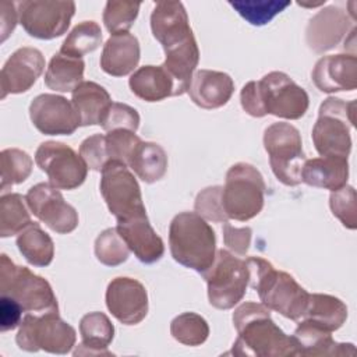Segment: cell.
<instances>
[{"instance_id":"1","label":"cell","mask_w":357,"mask_h":357,"mask_svg":"<svg viewBox=\"0 0 357 357\" xmlns=\"http://www.w3.org/2000/svg\"><path fill=\"white\" fill-rule=\"evenodd\" d=\"M153 38L162 45L166 60L162 64L174 81V93L188 91L199 61V49L181 1H158L151 14Z\"/></svg>"},{"instance_id":"2","label":"cell","mask_w":357,"mask_h":357,"mask_svg":"<svg viewBox=\"0 0 357 357\" xmlns=\"http://www.w3.org/2000/svg\"><path fill=\"white\" fill-rule=\"evenodd\" d=\"M233 324L238 335L231 349L234 356H298L293 336H287L272 321L269 308L264 304H241L233 314Z\"/></svg>"},{"instance_id":"3","label":"cell","mask_w":357,"mask_h":357,"mask_svg":"<svg viewBox=\"0 0 357 357\" xmlns=\"http://www.w3.org/2000/svg\"><path fill=\"white\" fill-rule=\"evenodd\" d=\"M240 102L244 112L252 117L273 114L297 120L308 110L310 98L287 74L272 71L259 81L247 82L241 89Z\"/></svg>"},{"instance_id":"4","label":"cell","mask_w":357,"mask_h":357,"mask_svg":"<svg viewBox=\"0 0 357 357\" xmlns=\"http://www.w3.org/2000/svg\"><path fill=\"white\" fill-rule=\"evenodd\" d=\"M245 264L250 272L248 284L257 290L265 307L291 321L303 318L310 293L291 275L276 271L271 262L259 257H250Z\"/></svg>"},{"instance_id":"5","label":"cell","mask_w":357,"mask_h":357,"mask_svg":"<svg viewBox=\"0 0 357 357\" xmlns=\"http://www.w3.org/2000/svg\"><path fill=\"white\" fill-rule=\"evenodd\" d=\"M170 254L180 265L204 273L216 257L213 229L195 212L176 215L169 227Z\"/></svg>"},{"instance_id":"6","label":"cell","mask_w":357,"mask_h":357,"mask_svg":"<svg viewBox=\"0 0 357 357\" xmlns=\"http://www.w3.org/2000/svg\"><path fill=\"white\" fill-rule=\"evenodd\" d=\"M0 293L17 301L24 312H59L50 283L28 268L15 265L6 254L0 257Z\"/></svg>"},{"instance_id":"7","label":"cell","mask_w":357,"mask_h":357,"mask_svg":"<svg viewBox=\"0 0 357 357\" xmlns=\"http://www.w3.org/2000/svg\"><path fill=\"white\" fill-rule=\"evenodd\" d=\"M356 120V100L344 102L329 96L318 112L312 128V142L321 156L346 158L351 151L350 128Z\"/></svg>"},{"instance_id":"8","label":"cell","mask_w":357,"mask_h":357,"mask_svg":"<svg viewBox=\"0 0 357 357\" xmlns=\"http://www.w3.org/2000/svg\"><path fill=\"white\" fill-rule=\"evenodd\" d=\"M265 181L257 167L238 162L227 173L222 188V205L226 216L245 222L257 216L264 208Z\"/></svg>"},{"instance_id":"9","label":"cell","mask_w":357,"mask_h":357,"mask_svg":"<svg viewBox=\"0 0 357 357\" xmlns=\"http://www.w3.org/2000/svg\"><path fill=\"white\" fill-rule=\"evenodd\" d=\"M264 146L276 178L289 187L298 185L307 160L300 131L290 123H273L264 132Z\"/></svg>"},{"instance_id":"10","label":"cell","mask_w":357,"mask_h":357,"mask_svg":"<svg viewBox=\"0 0 357 357\" xmlns=\"http://www.w3.org/2000/svg\"><path fill=\"white\" fill-rule=\"evenodd\" d=\"M202 276L208 284L209 303L218 310H230L241 301L250 282L245 261L223 248L216 251L213 264Z\"/></svg>"},{"instance_id":"11","label":"cell","mask_w":357,"mask_h":357,"mask_svg":"<svg viewBox=\"0 0 357 357\" xmlns=\"http://www.w3.org/2000/svg\"><path fill=\"white\" fill-rule=\"evenodd\" d=\"M75 329L64 322L59 312H28L20 324L15 342L25 351L39 349L53 354H67L75 344Z\"/></svg>"},{"instance_id":"12","label":"cell","mask_w":357,"mask_h":357,"mask_svg":"<svg viewBox=\"0 0 357 357\" xmlns=\"http://www.w3.org/2000/svg\"><path fill=\"white\" fill-rule=\"evenodd\" d=\"M100 173V194L117 222L146 215L138 181L126 163L110 160Z\"/></svg>"},{"instance_id":"13","label":"cell","mask_w":357,"mask_h":357,"mask_svg":"<svg viewBox=\"0 0 357 357\" xmlns=\"http://www.w3.org/2000/svg\"><path fill=\"white\" fill-rule=\"evenodd\" d=\"M17 10L20 24L29 36L49 40L67 32L75 13V3L24 0L17 3Z\"/></svg>"},{"instance_id":"14","label":"cell","mask_w":357,"mask_h":357,"mask_svg":"<svg viewBox=\"0 0 357 357\" xmlns=\"http://www.w3.org/2000/svg\"><path fill=\"white\" fill-rule=\"evenodd\" d=\"M38 167L49 177V183L59 190L79 187L88 174V166L71 146L57 142H42L35 152Z\"/></svg>"},{"instance_id":"15","label":"cell","mask_w":357,"mask_h":357,"mask_svg":"<svg viewBox=\"0 0 357 357\" xmlns=\"http://www.w3.org/2000/svg\"><path fill=\"white\" fill-rule=\"evenodd\" d=\"M25 201L31 212L59 234L71 233L78 226L75 208L67 204L59 188L50 183L32 185L25 195Z\"/></svg>"},{"instance_id":"16","label":"cell","mask_w":357,"mask_h":357,"mask_svg":"<svg viewBox=\"0 0 357 357\" xmlns=\"http://www.w3.org/2000/svg\"><path fill=\"white\" fill-rule=\"evenodd\" d=\"M32 124L45 135H71L79 117L70 100L54 93L38 95L29 105Z\"/></svg>"},{"instance_id":"17","label":"cell","mask_w":357,"mask_h":357,"mask_svg":"<svg viewBox=\"0 0 357 357\" xmlns=\"http://www.w3.org/2000/svg\"><path fill=\"white\" fill-rule=\"evenodd\" d=\"M106 307L124 325H137L148 314V293L131 278H114L106 289Z\"/></svg>"},{"instance_id":"18","label":"cell","mask_w":357,"mask_h":357,"mask_svg":"<svg viewBox=\"0 0 357 357\" xmlns=\"http://www.w3.org/2000/svg\"><path fill=\"white\" fill-rule=\"evenodd\" d=\"M45 70V57L40 50L29 46L17 49L4 63L0 73V98L10 93L29 91Z\"/></svg>"},{"instance_id":"19","label":"cell","mask_w":357,"mask_h":357,"mask_svg":"<svg viewBox=\"0 0 357 357\" xmlns=\"http://www.w3.org/2000/svg\"><path fill=\"white\" fill-rule=\"evenodd\" d=\"M349 15L339 7L329 6L319 10L308 22L305 40L311 50L324 53L335 47L350 26Z\"/></svg>"},{"instance_id":"20","label":"cell","mask_w":357,"mask_h":357,"mask_svg":"<svg viewBox=\"0 0 357 357\" xmlns=\"http://www.w3.org/2000/svg\"><path fill=\"white\" fill-rule=\"evenodd\" d=\"M311 77L321 92L353 91L357 86V59L354 54L325 56L315 63Z\"/></svg>"},{"instance_id":"21","label":"cell","mask_w":357,"mask_h":357,"mask_svg":"<svg viewBox=\"0 0 357 357\" xmlns=\"http://www.w3.org/2000/svg\"><path fill=\"white\" fill-rule=\"evenodd\" d=\"M116 229L130 251H132L141 262L153 264L163 257V240L156 234L146 215L117 222Z\"/></svg>"},{"instance_id":"22","label":"cell","mask_w":357,"mask_h":357,"mask_svg":"<svg viewBox=\"0 0 357 357\" xmlns=\"http://www.w3.org/2000/svg\"><path fill=\"white\" fill-rule=\"evenodd\" d=\"M187 92L197 106L208 110L218 109L230 100L234 92V82L226 73L198 70L194 73Z\"/></svg>"},{"instance_id":"23","label":"cell","mask_w":357,"mask_h":357,"mask_svg":"<svg viewBox=\"0 0 357 357\" xmlns=\"http://www.w3.org/2000/svg\"><path fill=\"white\" fill-rule=\"evenodd\" d=\"M139 42L128 33L110 35L100 54V68L112 77H124L134 71L139 61Z\"/></svg>"},{"instance_id":"24","label":"cell","mask_w":357,"mask_h":357,"mask_svg":"<svg viewBox=\"0 0 357 357\" xmlns=\"http://www.w3.org/2000/svg\"><path fill=\"white\" fill-rule=\"evenodd\" d=\"M298 356H353V343H337L329 331L303 319L293 333Z\"/></svg>"},{"instance_id":"25","label":"cell","mask_w":357,"mask_h":357,"mask_svg":"<svg viewBox=\"0 0 357 357\" xmlns=\"http://www.w3.org/2000/svg\"><path fill=\"white\" fill-rule=\"evenodd\" d=\"M349 178V163L346 158L321 156L308 159L303 165L301 183L336 191L346 185Z\"/></svg>"},{"instance_id":"26","label":"cell","mask_w":357,"mask_h":357,"mask_svg":"<svg viewBox=\"0 0 357 357\" xmlns=\"http://www.w3.org/2000/svg\"><path fill=\"white\" fill-rule=\"evenodd\" d=\"M71 103L79 117V126H100L109 107L112 98L109 92L93 81H82L74 91Z\"/></svg>"},{"instance_id":"27","label":"cell","mask_w":357,"mask_h":357,"mask_svg":"<svg viewBox=\"0 0 357 357\" xmlns=\"http://www.w3.org/2000/svg\"><path fill=\"white\" fill-rule=\"evenodd\" d=\"M130 89L145 102H159L176 96L174 81L163 66H144L135 70L128 79Z\"/></svg>"},{"instance_id":"28","label":"cell","mask_w":357,"mask_h":357,"mask_svg":"<svg viewBox=\"0 0 357 357\" xmlns=\"http://www.w3.org/2000/svg\"><path fill=\"white\" fill-rule=\"evenodd\" d=\"M82 342L74 356H110L106 350L114 336V326L103 312L85 314L79 321Z\"/></svg>"},{"instance_id":"29","label":"cell","mask_w":357,"mask_h":357,"mask_svg":"<svg viewBox=\"0 0 357 357\" xmlns=\"http://www.w3.org/2000/svg\"><path fill=\"white\" fill-rule=\"evenodd\" d=\"M347 318V307L337 297L329 294H310L301 319H305L325 331L339 329Z\"/></svg>"},{"instance_id":"30","label":"cell","mask_w":357,"mask_h":357,"mask_svg":"<svg viewBox=\"0 0 357 357\" xmlns=\"http://www.w3.org/2000/svg\"><path fill=\"white\" fill-rule=\"evenodd\" d=\"M127 166L134 170L138 178L152 184L166 174L167 155L159 144L139 141L135 145Z\"/></svg>"},{"instance_id":"31","label":"cell","mask_w":357,"mask_h":357,"mask_svg":"<svg viewBox=\"0 0 357 357\" xmlns=\"http://www.w3.org/2000/svg\"><path fill=\"white\" fill-rule=\"evenodd\" d=\"M85 63L82 59L56 53L47 66L45 84L49 89L59 92H73L84 78Z\"/></svg>"},{"instance_id":"32","label":"cell","mask_w":357,"mask_h":357,"mask_svg":"<svg viewBox=\"0 0 357 357\" xmlns=\"http://www.w3.org/2000/svg\"><path fill=\"white\" fill-rule=\"evenodd\" d=\"M17 247L22 257L33 266H47L54 257L52 237L42 230L39 223H31L17 237Z\"/></svg>"},{"instance_id":"33","label":"cell","mask_w":357,"mask_h":357,"mask_svg":"<svg viewBox=\"0 0 357 357\" xmlns=\"http://www.w3.org/2000/svg\"><path fill=\"white\" fill-rule=\"evenodd\" d=\"M26 201L21 194H3L0 198V237L6 238L20 234L31 223Z\"/></svg>"},{"instance_id":"34","label":"cell","mask_w":357,"mask_h":357,"mask_svg":"<svg viewBox=\"0 0 357 357\" xmlns=\"http://www.w3.org/2000/svg\"><path fill=\"white\" fill-rule=\"evenodd\" d=\"M102 43V29L95 21H82L64 39L60 53L81 59L96 50Z\"/></svg>"},{"instance_id":"35","label":"cell","mask_w":357,"mask_h":357,"mask_svg":"<svg viewBox=\"0 0 357 357\" xmlns=\"http://www.w3.org/2000/svg\"><path fill=\"white\" fill-rule=\"evenodd\" d=\"M33 162L31 156L18 149V148H7L0 153V172H1V184L0 188L4 191L7 187L14 184L24 183L31 172Z\"/></svg>"},{"instance_id":"36","label":"cell","mask_w":357,"mask_h":357,"mask_svg":"<svg viewBox=\"0 0 357 357\" xmlns=\"http://www.w3.org/2000/svg\"><path fill=\"white\" fill-rule=\"evenodd\" d=\"M172 336L187 346H199L209 336L208 322L195 312H184L170 324Z\"/></svg>"},{"instance_id":"37","label":"cell","mask_w":357,"mask_h":357,"mask_svg":"<svg viewBox=\"0 0 357 357\" xmlns=\"http://www.w3.org/2000/svg\"><path fill=\"white\" fill-rule=\"evenodd\" d=\"M229 4L251 25H265L275 15L282 13L291 1H278V0H241L229 1Z\"/></svg>"},{"instance_id":"38","label":"cell","mask_w":357,"mask_h":357,"mask_svg":"<svg viewBox=\"0 0 357 357\" xmlns=\"http://www.w3.org/2000/svg\"><path fill=\"white\" fill-rule=\"evenodd\" d=\"M130 248L116 227L103 230L95 240L96 259L106 266H117L127 261Z\"/></svg>"},{"instance_id":"39","label":"cell","mask_w":357,"mask_h":357,"mask_svg":"<svg viewBox=\"0 0 357 357\" xmlns=\"http://www.w3.org/2000/svg\"><path fill=\"white\" fill-rule=\"evenodd\" d=\"M139 7L141 3L134 1H107L103 10V24L106 29L112 35L127 32L137 20Z\"/></svg>"},{"instance_id":"40","label":"cell","mask_w":357,"mask_h":357,"mask_svg":"<svg viewBox=\"0 0 357 357\" xmlns=\"http://www.w3.org/2000/svg\"><path fill=\"white\" fill-rule=\"evenodd\" d=\"M329 206L332 213L347 229L357 227V208H356V190L350 185L332 191L329 197Z\"/></svg>"},{"instance_id":"41","label":"cell","mask_w":357,"mask_h":357,"mask_svg":"<svg viewBox=\"0 0 357 357\" xmlns=\"http://www.w3.org/2000/svg\"><path fill=\"white\" fill-rule=\"evenodd\" d=\"M222 188L223 187L220 185H212L199 191L194 204L195 213L205 220H212L216 223L229 222L222 205Z\"/></svg>"},{"instance_id":"42","label":"cell","mask_w":357,"mask_h":357,"mask_svg":"<svg viewBox=\"0 0 357 357\" xmlns=\"http://www.w3.org/2000/svg\"><path fill=\"white\" fill-rule=\"evenodd\" d=\"M106 138V151L109 160H119L127 165L135 145L141 138L128 130H113L107 131Z\"/></svg>"},{"instance_id":"43","label":"cell","mask_w":357,"mask_h":357,"mask_svg":"<svg viewBox=\"0 0 357 357\" xmlns=\"http://www.w3.org/2000/svg\"><path fill=\"white\" fill-rule=\"evenodd\" d=\"M100 126L105 131L128 130L135 132L139 127V114L134 107L126 103L113 102Z\"/></svg>"},{"instance_id":"44","label":"cell","mask_w":357,"mask_h":357,"mask_svg":"<svg viewBox=\"0 0 357 357\" xmlns=\"http://www.w3.org/2000/svg\"><path fill=\"white\" fill-rule=\"evenodd\" d=\"M79 155L92 170L100 172L110 162L106 151V138L103 134H95L85 138L79 145Z\"/></svg>"},{"instance_id":"45","label":"cell","mask_w":357,"mask_h":357,"mask_svg":"<svg viewBox=\"0 0 357 357\" xmlns=\"http://www.w3.org/2000/svg\"><path fill=\"white\" fill-rule=\"evenodd\" d=\"M251 227H233L229 222L223 223L225 245L237 255H245L251 243Z\"/></svg>"},{"instance_id":"46","label":"cell","mask_w":357,"mask_h":357,"mask_svg":"<svg viewBox=\"0 0 357 357\" xmlns=\"http://www.w3.org/2000/svg\"><path fill=\"white\" fill-rule=\"evenodd\" d=\"M24 310L11 297L1 296L0 300V328L1 332L13 331L21 324Z\"/></svg>"},{"instance_id":"47","label":"cell","mask_w":357,"mask_h":357,"mask_svg":"<svg viewBox=\"0 0 357 357\" xmlns=\"http://www.w3.org/2000/svg\"><path fill=\"white\" fill-rule=\"evenodd\" d=\"M0 11H1V26H0V33L1 38L0 40L4 42L11 32L14 31L18 20V10H17V3L13 1H1L0 3Z\"/></svg>"}]
</instances>
